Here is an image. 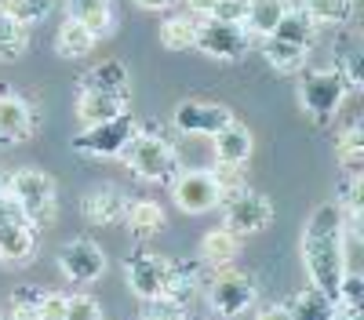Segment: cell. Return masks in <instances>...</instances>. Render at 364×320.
I'll return each mask as SVG.
<instances>
[{
	"mask_svg": "<svg viewBox=\"0 0 364 320\" xmlns=\"http://www.w3.org/2000/svg\"><path fill=\"white\" fill-rule=\"evenodd\" d=\"M128 193L120 186H95L87 189L84 200H80V211L87 222L95 226H113V222H124V211H128Z\"/></svg>",
	"mask_w": 364,
	"mask_h": 320,
	"instance_id": "cell-14",
	"label": "cell"
},
{
	"mask_svg": "<svg viewBox=\"0 0 364 320\" xmlns=\"http://www.w3.org/2000/svg\"><path fill=\"white\" fill-rule=\"evenodd\" d=\"M124 222L132 229V237H154V233L164 229V208L157 200H135L128 204V211H124Z\"/></svg>",
	"mask_w": 364,
	"mask_h": 320,
	"instance_id": "cell-20",
	"label": "cell"
},
{
	"mask_svg": "<svg viewBox=\"0 0 364 320\" xmlns=\"http://www.w3.org/2000/svg\"><path fill=\"white\" fill-rule=\"evenodd\" d=\"M29 48V33L26 26L11 22L8 15H0V62H15V58H22Z\"/></svg>",
	"mask_w": 364,
	"mask_h": 320,
	"instance_id": "cell-29",
	"label": "cell"
},
{
	"mask_svg": "<svg viewBox=\"0 0 364 320\" xmlns=\"http://www.w3.org/2000/svg\"><path fill=\"white\" fill-rule=\"evenodd\" d=\"M55 8V0H0V15H8L11 22L18 26H33V22H44Z\"/></svg>",
	"mask_w": 364,
	"mask_h": 320,
	"instance_id": "cell-27",
	"label": "cell"
},
{
	"mask_svg": "<svg viewBox=\"0 0 364 320\" xmlns=\"http://www.w3.org/2000/svg\"><path fill=\"white\" fill-rule=\"evenodd\" d=\"M200 258H204V266H211V270H226L230 262L237 258V237H233V233H226V229L204 233Z\"/></svg>",
	"mask_w": 364,
	"mask_h": 320,
	"instance_id": "cell-25",
	"label": "cell"
},
{
	"mask_svg": "<svg viewBox=\"0 0 364 320\" xmlns=\"http://www.w3.org/2000/svg\"><path fill=\"white\" fill-rule=\"evenodd\" d=\"M63 320H102V306L91 295H66Z\"/></svg>",
	"mask_w": 364,
	"mask_h": 320,
	"instance_id": "cell-32",
	"label": "cell"
},
{
	"mask_svg": "<svg viewBox=\"0 0 364 320\" xmlns=\"http://www.w3.org/2000/svg\"><path fill=\"white\" fill-rule=\"evenodd\" d=\"M219 208H223V229L233 237H252V233H262L273 222V204L248 186L230 189Z\"/></svg>",
	"mask_w": 364,
	"mask_h": 320,
	"instance_id": "cell-5",
	"label": "cell"
},
{
	"mask_svg": "<svg viewBox=\"0 0 364 320\" xmlns=\"http://www.w3.org/2000/svg\"><path fill=\"white\" fill-rule=\"evenodd\" d=\"M37 251V229L29 226L18 215H8L0 222V262H11V266H22Z\"/></svg>",
	"mask_w": 364,
	"mask_h": 320,
	"instance_id": "cell-15",
	"label": "cell"
},
{
	"mask_svg": "<svg viewBox=\"0 0 364 320\" xmlns=\"http://www.w3.org/2000/svg\"><path fill=\"white\" fill-rule=\"evenodd\" d=\"M66 11L70 18H77L80 26L91 29V37H109L117 15H113V0H66Z\"/></svg>",
	"mask_w": 364,
	"mask_h": 320,
	"instance_id": "cell-18",
	"label": "cell"
},
{
	"mask_svg": "<svg viewBox=\"0 0 364 320\" xmlns=\"http://www.w3.org/2000/svg\"><path fill=\"white\" fill-rule=\"evenodd\" d=\"M168 277H171V258H164V255H157V251H135V255L124 262V280H128V287L135 291L142 302L164 299Z\"/></svg>",
	"mask_w": 364,
	"mask_h": 320,
	"instance_id": "cell-9",
	"label": "cell"
},
{
	"mask_svg": "<svg viewBox=\"0 0 364 320\" xmlns=\"http://www.w3.org/2000/svg\"><path fill=\"white\" fill-rule=\"evenodd\" d=\"M346 92H350V84L339 70H310V73L299 77V106H302V113H310L317 124L336 121Z\"/></svg>",
	"mask_w": 364,
	"mask_h": 320,
	"instance_id": "cell-4",
	"label": "cell"
},
{
	"mask_svg": "<svg viewBox=\"0 0 364 320\" xmlns=\"http://www.w3.org/2000/svg\"><path fill=\"white\" fill-rule=\"evenodd\" d=\"M302 11L317 22H331V26H346L353 18V0H302Z\"/></svg>",
	"mask_w": 364,
	"mask_h": 320,
	"instance_id": "cell-28",
	"label": "cell"
},
{
	"mask_svg": "<svg viewBox=\"0 0 364 320\" xmlns=\"http://www.w3.org/2000/svg\"><path fill=\"white\" fill-rule=\"evenodd\" d=\"M259 299V284L252 273H240V270H215L208 284V306L215 309L219 316H240L248 313Z\"/></svg>",
	"mask_w": 364,
	"mask_h": 320,
	"instance_id": "cell-6",
	"label": "cell"
},
{
	"mask_svg": "<svg viewBox=\"0 0 364 320\" xmlns=\"http://www.w3.org/2000/svg\"><path fill=\"white\" fill-rule=\"evenodd\" d=\"M306 51H310V48L291 44V40H281V37H262V55H266V62L277 70V73L299 70L302 62H306Z\"/></svg>",
	"mask_w": 364,
	"mask_h": 320,
	"instance_id": "cell-24",
	"label": "cell"
},
{
	"mask_svg": "<svg viewBox=\"0 0 364 320\" xmlns=\"http://www.w3.org/2000/svg\"><path fill=\"white\" fill-rule=\"evenodd\" d=\"M182 4L193 11V18H211V11H215L219 0H182Z\"/></svg>",
	"mask_w": 364,
	"mask_h": 320,
	"instance_id": "cell-36",
	"label": "cell"
},
{
	"mask_svg": "<svg viewBox=\"0 0 364 320\" xmlns=\"http://www.w3.org/2000/svg\"><path fill=\"white\" fill-rule=\"evenodd\" d=\"M142 320H186V309L175 306V302H168V299H157V302L146 306Z\"/></svg>",
	"mask_w": 364,
	"mask_h": 320,
	"instance_id": "cell-34",
	"label": "cell"
},
{
	"mask_svg": "<svg viewBox=\"0 0 364 320\" xmlns=\"http://www.w3.org/2000/svg\"><path fill=\"white\" fill-rule=\"evenodd\" d=\"M8 215H15V211H11V208H8V204H0V222H4V219H8Z\"/></svg>",
	"mask_w": 364,
	"mask_h": 320,
	"instance_id": "cell-39",
	"label": "cell"
},
{
	"mask_svg": "<svg viewBox=\"0 0 364 320\" xmlns=\"http://www.w3.org/2000/svg\"><path fill=\"white\" fill-rule=\"evenodd\" d=\"M91 48H95V37H91L87 26H80L77 18H66L63 26H58L55 51L63 58H84V55H91Z\"/></svg>",
	"mask_w": 364,
	"mask_h": 320,
	"instance_id": "cell-22",
	"label": "cell"
},
{
	"mask_svg": "<svg viewBox=\"0 0 364 320\" xmlns=\"http://www.w3.org/2000/svg\"><path fill=\"white\" fill-rule=\"evenodd\" d=\"M135 135H139V121H135L132 113H124V116H117V121L84 128V131L73 138V150H77V153H87V157H99V160H109V157L124 153Z\"/></svg>",
	"mask_w": 364,
	"mask_h": 320,
	"instance_id": "cell-7",
	"label": "cell"
},
{
	"mask_svg": "<svg viewBox=\"0 0 364 320\" xmlns=\"http://www.w3.org/2000/svg\"><path fill=\"white\" fill-rule=\"evenodd\" d=\"M255 320H291V313H288V306H266Z\"/></svg>",
	"mask_w": 364,
	"mask_h": 320,
	"instance_id": "cell-38",
	"label": "cell"
},
{
	"mask_svg": "<svg viewBox=\"0 0 364 320\" xmlns=\"http://www.w3.org/2000/svg\"><path fill=\"white\" fill-rule=\"evenodd\" d=\"M302 262L310 287L336 302V291L346 277V211L343 204H321L302 229Z\"/></svg>",
	"mask_w": 364,
	"mask_h": 320,
	"instance_id": "cell-1",
	"label": "cell"
},
{
	"mask_svg": "<svg viewBox=\"0 0 364 320\" xmlns=\"http://www.w3.org/2000/svg\"><path fill=\"white\" fill-rule=\"evenodd\" d=\"M233 121L230 106L223 102H204V99H186L178 102L175 113H171V124L182 131V135H219L226 124Z\"/></svg>",
	"mask_w": 364,
	"mask_h": 320,
	"instance_id": "cell-11",
	"label": "cell"
},
{
	"mask_svg": "<svg viewBox=\"0 0 364 320\" xmlns=\"http://www.w3.org/2000/svg\"><path fill=\"white\" fill-rule=\"evenodd\" d=\"M215 22H233V26H245L248 18V0H219L215 11H211Z\"/></svg>",
	"mask_w": 364,
	"mask_h": 320,
	"instance_id": "cell-33",
	"label": "cell"
},
{
	"mask_svg": "<svg viewBox=\"0 0 364 320\" xmlns=\"http://www.w3.org/2000/svg\"><path fill=\"white\" fill-rule=\"evenodd\" d=\"M336 153H339V160L350 167V175H360V160H364V138H360V124L353 121L343 135H339V142H336Z\"/></svg>",
	"mask_w": 364,
	"mask_h": 320,
	"instance_id": "cell-31",
	"label": "cell"
},
{
	"mask_svg": "<svg viewBox=\"0 0 364 320\" xmlns=\"http://www.w3.org/2000/svg\"><path fill=\"white\" fill-rule=\"evenodd\" d=\"M4 186H8V175H0V204H4Z\"/></svg>",
	"mask_w": 364,
	"mask_h": 320,
	"instance_id": "cell-40",
	"label": "cell"
},
{
	"mask_svg": "<svg viewBox=\"0 0 364 320\" xmlns=\"http://www.w3.org/2000/svg\"><path fill=\"white\" fill-rule=\"evenodd\" d=\"M291 320H336V302H331L328 295H321L317 287H306L299 291V295H291V302H284Z\"/></svg>",
	"mask_w": 364,
	"mask_h": 320,
	"instance_id": "cell-21",
	"label": "cell"
},
{
	"mask_svg": "<svg viewBox=\"0 0 364 320\" xmlns=\"http://www.w3.org/2000/svg\"><path fill=\"white\" fill-rule=\"evenodd\" d=\"M33 135V109L22 95L0 92V145H15Z\"/></svg>",
	"mask_w": 364,
	"mask_h": 320,
	"instance_id": "cell-16",
	"label": "cell"
},
{
	"mask_svg": "<svg viewBox=\"0 0 364 320\" xmlns=\"http://www.w3.org/2000/svg\"><path fill=\"white\" fill-rule=\"evenodd\" d=\"M197 40V18L193 15H171L161 22V44L168 51H186Z\"/></svg>",
	"mask_w": 364,
	"mask_h": 320,
	"instance_id": "cell-26",
	"label": "cell"
},
{
	"mask_svg": "<svg viewBox=\"0 0 364 320\" xmlns=\"http://www.w3.org/2000/svg\"><path fill=\"white\" fill-rule=\"evenodd\" d=\"M135 4H139L142 11H168V8L182 4V0H135Z\"/></svg>",
	"mask_w": 364,
	"mask_h": 320,
	"instance_id": "cell-37",
	"label": "cell"
},
{
	"mask_svg": "<svg viewBox=\"0 0 364 320\" xmlns=\"http://www.w3.org/2000/svg\"><path fill=\"white\" fill-rule=\"evenodd\" d=\"M80 87H91V92H128V66L120 58H106V62L84 73Z\"/></svg>",
	"mask_w": 364,
	"mask_h": 320,
	"instance_id": "cell-23",
	"label": "cell"
},
{
	"mask_svg": "<svg viewBox=\"0 0 364 320\" xmlns=\"http://www.w3.org/2000/svg\"><path fill=\"white\" fill-rule=\"evenodd\" d=\"M4 204L18 215L26 219L33 229L41 226H51L55 222V211H58V197H55V179L44 171H15L8 175V186H4Z\"/></svg>",
	"mask_w": 364,
	"mask_h": 320,
	"instance_id": "cell-2",
	"label": "cell"
},
{
	"mask_svg": "<svg viewBox=\"0 0 364 320\" xmlns=\"http://www.w3.org/2000/svg\"><path fill=\"white\" fill-rule=\"evenodd\" d=\"M63 313H66V295H58V291H44L41 320H63Z\"/></svg>",
	"mask_w": 364,
	"mask_h": 320,
	"instance_id": "cell-35",
	"label": "cell"
},
{
	"mask_svg": "<svg viewBox=\"0 0 364 320\" xmlns=\"http://www.w3.org/2000/svg\"><path fill=\"white\" fill-rule=\"evenodd\" d=\"M41 302H44L41 287H15L4 320H41Z\"/></svg>",
	"mask_w": 364,
	"mask_h": 320,
	"instance_id": "cell-30",
	"label": "cell"
},
{
	"mask_svg": "<svg viewBox=\"0 0 364 320\" xmlns=\"http://www.w3.org/2000/svg\"><path fill=\"white\" fill-rule=\"evenodd\" d=\"M58 270H63L66 280L91 284V280H99L106 273V255L95 241L77 237V241L63 244V251H58Z\"/></svg>",
	"mask_w": 364,
	"mask_h": 320,
	"instance_id": "cell-12",
	"label": "cell"
},
{
	"mask_svg": "<svg viewBox=\"0 0 364 320\" xmlns=\"http://www.w3.org/2000/svg\"><path fill=\"white\" fill-rule=\"evenodd\" d=\"M171 197L178 204V211H186V215L215 211L223 204V189L211 171H178L171 179Z\"/></svg>",
	"mask_w": 364,
	"mask_h": 320,
	"instance_id": "cell-10",
	"label": "cell"
},
{
	"mask_svg": "<svg viewBox=\"0 0 364 320\" xmlns=\"http://www.w3.org/2000/svg\"><path fill=\"white\" fill-rule=\"evenodd\" d=\"M124 113H128V92H91V87H80V95H77V121L84 128L117 121V116H124Z\"/></svg>",
	"mask_w": 364,
	"mask_h": 320,
	"instance_id": "cell-13",
	"label": "cell"
},
{
	"mask_svg": "<svg viewBox=\"0 0 364 320\" xmlns=\"http://www.w3.org/2000/svg\"><path fill=\"white\" fill-rule=\"evenodd\" d=\"M248 29L233 26V22H215V18H197V40L193 48H200L204 55L219 58V62H240L248 55Z\"/></svg>",
	"mask_w": 364,
	"mask_h": 320,
	"instance_id": "cell-8",
	"label": "cell"
},
{
	"mask_svg": "<svg viewBox=\"0 0 364 320\" xmlns=\"http://www.w3.org/2000/svg\"><path fill=\"white\" fill-rule=\"evenodd\" d=\"M215 138V160L219 164H230V167H245L252 150H255V138L252 131L240 124V121H230L219 135H211Z\"/></svg>",
	"mask_w": 364,
	"mask_h": 320,
	"instance_id": "cell-17",
	"label": "cell"
},
{
	"mask_svg": "<svg viewBox=\"0 0 364 320\" xmlns=\"http://www.w3.org/2000/svg\"><path fill=\"white\" fill-rule=\"evenodd\" d=\"M120 160H124L132 167L135 179L142 182H171L178 175V153L175 145L164 138V135H154V131H142L132 138V145L124 153H120Z\"/></svg>",
	"mask_w": 364,
	"mask_h": 320,
	"instance_id": "cell-3",
	"label": "cell"
},
{
	"mask_svg": "<svg viewBox=\"0 0 364 320\" xmlns=\"http://www.w3.org/2000/svg\"><path fill=\"white\" fill-rule=\"evenodd\" d=\"M288 8H291L288 0H248V18H245L248 37H269L288 15Z\"/></svg>",
	"mask_w": 364,
	"mask_h": 320,
	"instance_id": "cell-19",
	"label": "cell"
}]
</instances>
